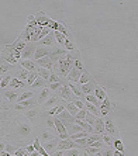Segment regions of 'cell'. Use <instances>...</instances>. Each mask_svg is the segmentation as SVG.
Returning a JSON list of instances; mask_svg holds the SVG:
<instances>
[{"instance_id":"obj_1","label":"cell","mask_w":138,"mask_h":156,"mask_svg":"<svg viewBox=\"0 0 138 156\" xmlns=\"http://www.w3.org/2000/svg\"><path fill=\"white\" fill-rule=\"evenodd\" d=\"M80 59V54L79 51H73V52H68L66 55H64L62 58H59L58 61L54 63V69L52 72L61 79H65L66 75L71 72V69L73 68V61Z\"/></svg>"},{"instance_id":"obj_2","label":"cell","mask_w":138,"mask_h":156,"mask_svg":"<svg viewBox=\"0 0 138 156\" xmlns=\"http://www.w3.org/2000/svg\"><path fill=\"white\" fill-rule=\"evenodd\" d=\"M14 132L18 135L20 141H27L28 138H31L34 129L33 127L27 122L26 120H18L16 122V127H14Z\"/></svg>"},{"instance_id":"obj_3","label":"cell","mask_w":138,"mask_h":156,"mask_svg":"<svg viewBox=\"0 0 138 156\" xmlns=\"http://www.w3.org/2000/svg\"><path fill=\"white\" fill-rule=\"evenodd\" d=\"M85 70V66H83V62L80 61V59H76V61H73V68L71 69V72L66 75V82L69 83H78V79L80 77L82 72Z\"/></svg>"},{"instance_id":"obj_4","label":"cell","mask_w":138,"mask_h":156,"mask_svg":"<svg viewBox=\"0 0 138 156\" xmlns=\"http://www.w3.org/2000/svg\"><path fill=\"white\" fill-rule=\"evenodd\" d=\"M114 107H116V104H114V101H113L111 98L107 96V97L103 100L102 103H100V105H99V111H100V117L102 118H104V117L110 115V114L113 113V110H114Z\"/></svg>"},{"instance_id":"obj_5","label":"cell","mask_w":138,"mask_h":156,"mask_svg":"<svg viewBox=\"0 0 138 156\" xmlns=\"http://www.w3.org/2000/svg\"><path fill=\"white\" fill-rule=\"evenodd\" d=\"M103 121H104V134L107 135H111V136H114V138H118V129H117L116 127V122H114V120L111 118V115H107L103 118Z\"/></svg>"},{"instance_id":"obj_6","label":"cell","mask_w":138,"mask_h":156,"mask_svg":"<svg viewBox=\"0 0 138 156\" xmlns=\"http://www.w3.org/2000/svg\"><path fill=\"white\" fill-rule=\"evenodd\" d=\"M26 45H27L26 42H21V41L16 40L13 44H10V45H6V48H7L9 51L11 52V55H13V56H14V58L17 59V61H20L21 52H23V49L26 48Z\"/></svg>"},{"instance_id":"obj_7","label":"cell","mask_w":138,"mask_h":156,"mask_svg":"<svg viewBox=\"0 0 138 156\" xmlns=\"http://www.w3.org/2000/svg\"><path fill=\"white\" fill-rule=\"evenodd\" d=\"M37 100L35 98H28V100H24V101H21V103H16L14 104V111H23V113H26L27 110H30V108H34V107H37Z\"/></svg>"},{"instance_id":"obj_8","label":"cell","mask_w":138,"mask_h":156,"mask_svg":"<svg viewBox=\"0 0 138 156\" xmlns=\"http://www.w3.org/2000/svg\"><path fill=\"white\" fill-rule=\"evenodd\" d=\"M35 49H37L35 44L28 42L26 45V48L23 49L21 56H20V61H26V59H31V61H33V56H34V54H35Z\"/></svg>"},{"instance_id":"obj_9","label":"cell","mask_w":138,"mask_h":156,"mask_svg":"<svg viewBox=\"0 0 138 156\" xmlns=\"http://www.w3.org/2000/svg\"><path fill=\"white\" fill-rule=\"evenodd\" d=\"M58 94H59V97L64 100V101H66V103H72L73 100H75V96H73V93L71 91V89H69L68 86H66V83L64 84V86L61 87L58 90Z\"/></svg>"},{"instance_id":"obj_10","label":"cell","mask_w":138,"mask_h":156,"mask_svg":"<svg viewBox=\"0 0 138 156\" xmlns=\"http://www.w3.org/2000/svg\"><path fill=\"white\" fill-rule=\"evenodd\" d=\"M0 59H2V61H4V62H7V63H10V65H13V66L18 65V61L14 58V56H13V55H11V52L9 51L6 47L3 48V51L0 52Z\"/></svg>"},{"instance_id":"obj_11","label":"cell","mask_w":138,"mask_h":156,"mask_svg":"<svg viewBox=\"0 0 138 156\" xmlns=\"http://www.w3.org/2000/svg\"><path fill=\"white\" fill-rule=\"evenodd\" d=\"M34 18H35L37 21V26L41 27V28H44V27H48V24H49V21H51V18L48 17L44 11H40V13H37L35 16H34Z\"/></svg>"},{"instance_id":"obj_12","label":"cell","mask_w":138,"mask_h":156,"mask_svg":"<svg viewBox=\"0 0 138 156\" xmlns=\"http://www.w3.org/2000/svg\"><path fill=\"white\" fill-rule=\"evenodd\" d=\"M68 52L64 49V48H51V52H49V55H48V58L52 61V63H55V62L58 61L59 58H62L64 55H66Z\"/></svg>"},{"instance_id":"obj_13","label":"cell","mask_w":138,"mask_h":156,"mask_svg":"<svg viewBox=\"0 0 138 156\" xmlns=\"http://www.w3.org/2000/svg\"><path fill=\"white\" fill-rule=\"evenodd\" d=\"M96 86H97V83H96L95 80H90V82H87V83L79 86L80 93L83 94V97H85V96H87V94H93V91H95V87Z\"/></svg>"},{"instance_id":"obj_14","label":"cell","mask_w":138,"mask_h":156,"mask_svg":"<svg viewBox=\"0 0 138 156\" xmlns=\"http://www.w3.org/2000/svg\"><path fill=\"white\" fill-rule=\"evenodd\" d=\"M73 148H76L73 141H71V139H58L56 151H69V149H73Z\"/></svg>"},{"instance_id":"obj_15","label":"cell","mask_w":138,"mask_h":156,"mask_svg":"<svg viewBox=\"0 0 138 156\" xmlns=\"http://www.w3.org/2000/svg\"><path fill=\"white\" fill-rule=\"evenodd\" d=\"M59 101H61V100L58 98V96H56V94L49 96V97H48L47 100L42 103V105H41V107H42L44 110H49V108H52V107L59 105Z\"/></svg>"},{"instance_id":"obj_16","label":"cell","mask_w":138,"mask_h":156,"mask_svg":"<svg viewBox=\"0 0 138 156\" xmlns=\"http://www.w3.org/2000/svg\"><path fill=\"white\" fill-rule=\"evenodd\" d=\"M34 63H35L37 66H40V68H44V69L49 70V72H52V69H54V63H52V61L48 58V56L41 58V59H38V61H34Z\"/></svg>"},{"instance_id":"obj_17","label":"cell","mask_w":138,"mask_h":156,"mask_svg":"<svg viewBox=\"0 0 138 156\" xmlns=\"http://www.w3.org/2000/svg\"><path fill=\"white\" fill-rule=\"evenodd\" d=\"M56 118H58L59 121H61L64 125H65V128L68 127V125H71V124H73L75 122V117H72V115H69L68 113H66L65 110L62 111V113H59L58 115H56Z\"/></svg>"},{"instance_id":"obj_18","label":"cell","mask_w":138,"mask_h":156,"mask_svg":"<svg viewBox=\"0 0 138 156\" xmlns=\"http://www.w3.org/2000/svg\"><path fill=\"white\" fill-rule=\"evenodd\" d=\"M49 52H51V48L38 47V45H37V49H35V54H34V56H33V61H38V59H41V58H45V56L49 55Z\"/></svg>"},{"instance_id":"obj_19","label":"cell","mask_w":138,"mask_h":156,"mask_svg":"<svg viewBox=\"0 0 138 156\" xmlns=\"http://www.w3.org/2000/svg\"><path fill=\"white\" fill-rule=\"evenodd\" d=\"M37 44H40L38 47H47V48H52L55 45V38H54V33H49L47 37H44L41 41H38Z\"/></svg>"},{"instance_id":"obj_20","label":"cell","mask_w":138,"mask_h":156,"mask_svg":"<svg viewBox=\"0 0 138 156\" xmlns=\"http://www.w3.org/2000/svg\"><path fill=\"white\" fill-rule=\"evenodd\" d=\"M93 128V134H99V135H103L104 134V121H103L102 117H97L95 121V124L92 125Z\"/></svg>"},{"instance_id":"obj_21","label":"cell","mask_w":138,"mask_h":156,"mask_svg":"<svg viewBox=\"0 0 138 156\" xmlns=\"http://www.w3.org/2000/svg\"><path fill=\"white\" fill-rule=\"evenodd\" d=\"M18 66L26 69L27 72H35L37 70V65L34 63V61L31 59H26V61H18Z\"/></svg>"},{"instance_id":"obj_22","label":"cell","mask_w":138,"mask_h":156,"mask_svg":"<svg viewBox=\"0 0 138 156\" xmlns=\"http://www.w3.org/2000/svg\"><path fill=\"white\" fill-rule=\"evenodd\" d=\"M56 144H58V138L52 139V141H48V142H45V144H41V146H42L44 151H45L48 155H51L52 152L56 151Z\"/></svg>"},{"instance_id":"obj_23","label":"cell","mask_w":138,"mask_h":156,"mask_svg":"<svg viewBox=\"0 0 138 156\" xmlns=\"http://www.w3.org/2000/svg\"><path fill=\"white\" fill-rule=\"evenodd\" d=\"M56 138V132H51V131H44L42 134H40V144H45L48 141H52V139Z\"/></svg>"},{"instance_id":"obj_24","label":"cell","mask_w":138,"mask_h":156,"mask_svg":"<svg viewBox=\"0 0 138 156\" xmlns=\"http://www.w3.org/2000/svg\"><path fill=\"white\" fill-rule=\"evenodd\" d=\"M51 96V90L48 89V87H44V89H41L40 94H38V97H37V104L38 105H42V103L47 100L48 97Z\"/></svg>"},{"instance_id":"obj_25","label":"cell","mask_w":138,"mask_h":156,"mask_svg":"<svg viewBox=\"0 0 138 156\" xmlns=\"http://www.w3.org/2000/svg\"><path fill=\"white\" fill-rule=\"evenodd\" d=\"M93 96H95V97L97 98L99 101L102 103L103 100H104V98L107 97V93H106V91H104V89H103L102 86H99V84H97V86L95 87V91H93Z\"/></svg>"},{"instance_id":"obj_26","label":"cell","mask_w":138,"mask_h":156,"mask_svg":"<svg viewBox=\"0 0 138 156\" xmlns=\"http://www.w3.org/2000/svg\"><path fill=\"white\" fill-rule=\"evenodd\" d=\"M26 86V82H21V80H18L17 77L11 76L10 79V83H9V87H10V90H16V89H20V87H24Z\"/></svg>"},{"instance_id":"obj_27","label":"cell","mask_w":138,"mask_h":156,"mask_svg":"<svg viewBox=\"0 0 138 156\" xmlns=\"http://www.w3.org/2000/svg\"><path fill=\"white\" fill-rule=\"evenodd\" d=\"M64 49H65L66 52H73V51H76V45H75V42H73L72 35L68 37V38L65 40V42H64Z\"/></svg>"},{"instance_id":"obj_28","label":"cell","mask_w":138,"mask_h":156,"mask_svg":"<svg viewBox=\"0 0 138 156\" xmlns=\"http://www.w3.org/2000/svg\"><path fill=\"white\" fill-rule=\"evenodd\" d=\"M54 127H55V131H56V135H61V134H68V131H66L65 125L61 122V121L54 117Z\"/></svg>"},{"instance_id":"obj_29","label":"cell","mask_w":138,"mask_h":156,"mask_svg":"<svg viewBox=\"0 0 138 156\" xmlns=\"http://www.w3.org/2000/svg\"><path fill=\"white\" fill-rule=\"evenodd\" d=\"M17 40L21 41V42H26V44L31 42V35H30V28H28V27H26V28L20 33V35H18Z\"/></svg>"},{"instance_id":"obj_30","label":"cell","mask_w":138,"mask_h":156,"mask_svg":"<svg viewBox=\"0 0 138 156\" xmlns=\"http://www.w3.org/2000/svg\"><path fill=\"white\" fill-rule=\"evenodd\" d=\"M4 97H6V101L16 103L18 97V93H17V90H6L4 91Z\"/></svg>"},{"instance_id":"obj_31","label":"cell","mask_w":138,"mask_h":156,"mask_svg":"<svg viewBox=\"0 0 138 156\" xmlns=\"http://www.w3.org/2000/svg\"><path fill=\"white\" fill-rule=\"evenodd\" d=\"M66 86L71 89V91H72L73 96H75L76 98H83V94L80 93V89L76 83H69V82H66Z\"/></svg>"},{"instance_id":"obj_32","label":"cell","mask_w":138,"mask_h":156,"mask_svg":"<svg viewBox=\"0 0 138 156\" xmlns=\"http://www.w3.org/2000/svg\"><path fill=\"white\" fill-rule=\"evenodd\" d=\"M85 110H86V113L92 114V115L100 117V111H99V108L96 107V105L90 104V103H86V101H85Z\"/></svg>"},{"instance_id":"obj_33","label":"cell","mask_w":138,"mask_h":156,"mask_svg":"<svg viewBox=\"0 0 138 156\" xmlns=\"http://www.w3.org/2000/svg\"><path fill=\"white\" fill-rule=\"evenodd\" d=\"M90 80H93V77H92V75L87 70H83L82 72V75H80V77L78 79V83H79V86H82V84L87 83V82H90ZM76 83V84H78Z\"/></svg>"},{"instance_id":"obj_34","label":"cell","mask_w":138,"mask_h":156,"mask_svg":"<svg viewBox=\"0 0 138 156\" xmlns=\"http://www.w3.org/2000/svg\"><path fill=\"white\" fill-rule=\"evenodd\" d=\"M48 86V83H47V80H44V79H41L40 76L37 77V80L34 82L33 84H31V89H33V91H34V89H44V87H47Z\"/></svg>"},{"instance_id":"obj_35","label":"cell","mask_w":138,"mask_h":156,"mask_svg":"<svg viewBox=\"0 0 138 156\" xmlns=\"http://www.w3.org/2000/svg\"><path fill=\"white\" fill-rule=\"evenodd\" d=\"M11 69H13V65H10V63H7V62H4V61L0 59V76L9 73Z\"/></svg>"},{"instance_id":"obj_36","label":"cell","mask_w":138,"mask_h":156,"mask_svg":"<svg viewBox=\"0 0 138 156\" xmlns=\"http://www.w3.org/2000/svg\"><path fill=\"white\" fill-rule=\"evenodd\" d=\"M113 149L114 151H118V152H125V146H124L123 141H121L120 138H116L114 141H113Z\"/></svg>"},{"instance_id":"obj_37","label":"cell","mask_w":138,"mask_h":156,"mask_svg":"<svg viewBox=\"0 0 138 156\" xmlns=\"http://www.w3.org/2000/svg\"><path fill=\"white\" fill-rule=\"evenodd\" d=\"M28 73H30V72H27L26 69H23V68H18V70H17V73L14 75V77H17V79L21 80V82H26L27 77H28Z\"/></svg>"},{"instance_id":"obj_38","label":"cell","mask_w":138,"mask_h":156,"mask_svg":"<svg viewBox=\"0 0 138 156\" xmlns=\"http://www.w3.org/2000/svg\"><path fill=\"white\" fill-rule=\"evenodd\" d=\"M37 75L41 77V79H44V80H48V77H49V75H51V72L49 70H47V69H44V68H40V66H37Z\"/></svg>"},{"instance_id":"obj_39","label":"cell","mask_w":138,"mask_h":156,"mask_svg":"<svg viewBox=\"0 0 138 156\" xmlns=\"http://www.w3.org/2000/svg\"><path fill=\"white\" fill-rule=\"evenodd\" d=\"M58 33H61L62 35L65 37V38H68V37H71V33H69V30H68V27H66V24L65 23H62V21H59V26H58V30H56Z\"/></svg>"},{"instance_id":"obj_40","label":"cell","mask_w":138,"mask_h":156,"mask_svg":"<svg viewBox=\"0 0 138 156\" xmlns=\"http://www.w3.org/2000/svg\"><path fill=\"white\" fill-rule=\"evenodd\" d=\"M65 111L69 114V115H72V117H75L76 115V113L79 111V110L73 105V103H66L65 104Z\"/></svg>"},{"instance_id":"obj_41","label":"cell","mask_w":138,"mask_h":156,"mask_svg":"<svg viewBox=\"0 0 138 156\" xmlns=\"http://www.w3.org/2000/svg\"><path fill=\"white\" fill-rule=\"evenodd\" d=\"M82 152H83V149L73 148V149H69V151H65L64 156H82Z\"/></svg>"},{"instance_id":"obj_42","label":"cell","mask_w":138,"mask_h":156,"mask_svg":"<svg viewBox=\"0 0 138 156\" xmlns=\"http://www.w3.org/2000/svg\"><path fill=\"white\" fill-rule=\"evenodd\" d=\"M83 101L90 103V104L96 105L97 108H99V105H100V101H99V100H97V98H96L93 94H87V96H85V97H83Z\"/></svg>"},{"instance_id":"obj_43","label":"cell","mask_w":138,"mask_h":156,"mask_svg":"<svg viewBox=\"0 0 138 156\" xmlns=\"http://www.w3.org/2000/svg\"><path fill=\"white\" fill-rule=\"evenodd\" d=\"M33 97H34V91H24V93H21L17 97V101L16 103H21L24 100H28V98H33Z\"/></svg>"},{"instance_id":"obj_44","label":"cell","mask_w":138,"mask_h":156,"mask_svg":"<svg viewBox=\"0 0 138 156\" xmlns=\"http://www.w3.org/2000/svg\"><path fill=\"white\" fill-rule=\"evenodd\" d=\"M24 114H26V117L28 118L30 121H33V120H35V117L38 115V108H37V107H34V108H30V110H27Z\"/></svg>"},{"instance_id":"obj_45","label":"cell","mask_w":138,"mask_h":156,"mask_svg":"<svg viewBox=\"0 0 138 156\" xmlns=\"http://www.w3.org/2000/svg\"><path fill=\"white\" fill-rule=\"evenodd\" d=\"M114 139H116V138H114V136H111V135H107V134H103L102 135V141H103V145H104V146H111Z\"/></svg>"},{"instance_id":"obj_46","label":"cell","mask_w":138,"mask_h":156,"mask_svg":"<svg viewBox=\"0 0 138 156\" xmlns=\"http://www.w3.org/2000/svg\"><path fill=\"white\" fill-rule=\"evenodd\" d=\"M113 152H114L113 146H102L100 148V155L102 156H113Z\"/></svg>"},{"instance_id":"obj_47","label":"cell","mask_w":138,"mask_h":156,"mask_svg":"<svg viewBox=\"0 0 138 156\" xmlns=\"http://www.w3.org/2000/svg\"><path fill=\"white\" fill-rule=\"evenodd\" d=\"M65 83H66V82H65ZM65 83H64V82L61 80V82H56V83H51V84H48L47 87L49 89V90H52V91H58L59 89H61V87L64 86Z\"/></svg>"},{"instance_id":"obj_48","label":"cell","mask_w":138,"mask_h":156,"mask_svg":"<svg viewBox=\"0 0 138 156\" xmlns=\"http://www.w3.org/2000/svg\"><path fill=\"white\" fill-rule=\"evenodd\" d=\"M37 77H38V75H37V72H30L28 73V77H27L26 80V84H28V86H31V84L34 83L37 80Z\"/></svg>"},{"instance_id":"obj_49","label":"cell","mask_w":138,"mask_h":156,"mask_svg":"<svg viewBox=\"0 0 138 156\" xmlns=\"http://www.w3.org/2000/svg\"><path fill=\"white\" fill-rule=\"evenodd\" d=\"M52 33H54V38H55V41H56V42L58 44H61V45H64V42H65V37L62 35L61 33H58V31H52Z\"/></svg>"},{"instance_id":"obj_50","label":"cell","mask_w":138,"mask_h":156,"mask_svg":"<svg viewBox=\"0 0 138 156\" xmlns=\"http://www.w3.org/2000/svg\"><path fill=\"white\" fill-rule=\"evenodd\" d=\"M72 103H73V105H75L78 110H85V101H83V98H75Z\"/></svg>"},{"instance_id":"obj_51","label":"cell","mask_w":138,"mask_h":156,"mask_svg":"<svg viewBox=\"0 0 138 156\" xmlns=\"http://www.w3.org/2000/svg\"><path fill=\"white\" fill-rule=\"evenodd\" d=\"M75 145H76V148L79 149H83L86 148V138H79V139H75Z\"/></svg>"},{"instance_id":"obj_52","label":"cell","mask_w":138,"mask_h":156,"mask_svg":"<svg viewBox=\"0 0 138 156\" xmlns=\"http://www.w3.org/2000/svg\"><path fill=\"white\" fill-rule=\"evenodd\" d=\"M61 80H62L61 77H58L54 72H51V75H49V77H48V80H47V83L51 84V83H56V82H61Z\"/></svg>"},{"instance_id":"obj_53","label":"cell","mask_w":138,"mask_h":156,"mask_svg":"<svg viewBox=\"0 0 138 156\" xmlns=\"http://www.w3.org/2000/svg\"><path fill=\"white\" fill-rule=\"evenodd\" d=\"M96 118L97 117H95V115H92V114H89V113H86V115H85V122H87L89 125H93L95 124V121H96Z\"/></svg>"},{"instance_id":"obj_54","label":"cell","mask_w":138,"mask_h":156,"mask_svg":"<svg viewBox=\"0 0 138 156\" xmlns=\"http://www.w3.org/2000/svg\"><path fill=\"white\" fill-rule=\"evenodd\" d=\"M83 151L85 152H87L90 156H93V155H96V153L100 152V149L99 148H92V146H86V148H83Z\"/></svg>"},{"instance_id":"obj_55","label":"cell","mask_w":138,"mask_h":156,"mask_svg":"<svg viewBox=\"0 0 138 156\" xmlns=\"http://www.w3.org/2000/svg\"><path fill=\"white\" fill-rule=\"evenodd\" d=\"M16 151H17V148L14 145H11V144H6V146H4V152L10 153V155H14Z\"/></svg>"},{"instance_id":"obj_56","label":"cell","mask_w":138,"mask_h":156,"mask_svg":"<svg viewBox=\"0 0 138 156\" xmlns=\"http://www.w3.org/2000/svg\"><path fill=\"white\" fill-rule=\"evenodd\" d=\"M10 79H11V76L3 77V79H2V82H0V89H7L9 83H10Z\"/></svg>"},{"instance_id":"obj_57","label":"cell","mask_w":138,"mask_h":156,"mask_svg":"<svg viewBox=\"0 0 138 156\" xmlns=\"http://www.w3.org/2000/svg\"><path fill=\"white\" fill-rule=\"evenodd\" d=\"M85 115H86V110H79L75 115V120H85Z\"/></svg>"},{"instance_id":"obj_58","label":"cell","mask_w":138,"mask_h":156,"mask_svg":"<svg viewBox=\"0 0 138 156\" xmlns=\"http://www.w3.org/2000/svg\"><path fill=\"white\" fill-rule=\"evenodd\" d=\"M27 153L26 146H21V148H17V151L14 152V156H24Z\"/></svg>"},{"instance_id":"obj_59","label":"cell","mask_w":138,"mask_h":156,"mask_svg":"<svg viewBox=\"0 0 138 156\" xmlns=\"http://www.w3.org/2000/svg\"><path fill=\"white\" fill-rule=\"evenodd\" d=\"M26 146V151H27V153H33V152H35L34 151V146H33V144L31 145H24Z\"/></svg>"},{"instance_id":"obj_60","label":"cell","mask_w":138,"mask_h":156,"mask_svg":"<svg viewBox=\"0 0 138 156\" xmlns=\"http://www.w3.org/2000/svg\"><path fill=\"white\" fill-rule=\"evenodd\" d=\"M64 152H65V151H55V152H52L49 156H64Z\"/></svg>"},{"instance_id":"obj_61","label":"cell","mask_w":138,"mask_h":156,"mask_svg":"<svg viewBox=\"0 0 138 156\" xmlns=\"http://www.w3.org/2000/svg\"><path fill=\"white\" fill-rule=\"evenodd\" d=\"M4 108H6V107H4V104L2 103V100H0V110H4Z\"/></svg>"},{"instance_id":"obj_62","label":"cell","mask_w":138,"mask_h":156,"mask_svg":"<svg viewBox=\"0 0 138 156\" xmlns=\"http://www.w3.org/2000/svg\"><path fill=\"white\" fill-rule=\"evenodd\" d=\"M82 156H90V155H89L87 152H85V151H83V152H82Z\"/></svg>"},{"instance_id":"obj_63","label":"cell","mask_w":138,"mask_h":156,"mask_svg":"<svg viewBox=\"0 0 138 156\" xmlns=\"http://www.w3.org/2000/svg\"><path fill=\"white\" fill-rule=\"evenodd\" d=\"M93 156H102V155H100V152H99V153H96V155H93Z\"/></svg>"},{"instance_id":"obj_64","label":"cell","mask_w":138,"mask_h":156,"mask_svg":"<svg viewBox=\"0 0 138 156\" xmlns=\"http://www.w3.org/2000/svg\"><path fill=\"white\" fill-rule=\"evenodd\" d=\"M2 79H3V77H2V76H0V82H2Z\"/></svg>"}]
</instances>
